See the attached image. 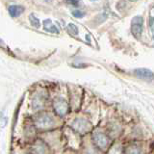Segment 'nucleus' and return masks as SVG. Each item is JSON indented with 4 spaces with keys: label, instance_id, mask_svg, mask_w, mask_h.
Returning <instances> with one entry per match:
<instances>
[{
    "label": "nucleus",
    "instance_id": "f257e3e1",
    "mask_svg": "<svg viewBox=\"0 0 154 154\" xmlns=\"http://www.w3.org/2000/svg\"><path fill=\"white\" fill-rule=\"evenodd\" d=\"M35 124L38 129L47 130L53 128L56 125V120L51 114L42 113L35 118Z\"/></svg>",
    "mask_w": 154,
    "mask_h": 154
},
{
    "label": "nucleus",
    "instance_id": "f03ea898",
    "mask_svg": "<svg viewBox=\"0 0 154 154\" xmlns=\"http://www.w3.org/2000/svg\"><path fill=\"white\" fill-rule=\"evenodd\" d=\"M53 107H54L55 112L57 115L61 116H65L67 113V110H69V105H67L66 101L64 98L61 97H57L53 101Z\"/></svg>",
    "mask_w": 154,
    "mask_h": 154
},
{
    "label": "nucleus",
    "instance_id": "7ed1b4c3",
    "mask_svg": "<svg viewBox=\"0 0 154 154\" xmlns=\"http://www.w3.org/2000/svg\"><path fill=\"white\" fill-rule=\"evenodd\" d=\"M72 128H73L75 131L84 134L86 132H88L90 128H91V124L88 120H86L85 119L78 118L76 119L73 123H72Z\"/></svg>",
    "mask_w": 154,
    "mask_h": 154
},
{
    "label": "nucleus",
    "instance_id": "20e7f679",
    "mask_svg": "<svg viewBox=\"0 0 154 154\" xmlns=\"http://www.w3.org/2000/svg\"><path fill=\"white\" fill-rule=\"evenodd\" d=\"M143 18L142 17H135L132 19L131 24V30L133 35L136 38H140L143 32Z\"/></svg>",
    "mask_w": 154,
    "mask_h": 154
},
{
    "label": "nucleus",
    "instance_id": "39448f33",
    "mask_svg": "<svg viewBox=\"0 0 154 154\" xmlns=\"http://www.w3.org/2000/svg\"><path fill=\"white\" fill-rule=\"evenodd\" d=\"M93 138H94L95 146L97 147H99L100 149H105L107 147L109 141L105 134H103L102 132H99V131H95V132H94Z\"/></svg>",
    "mask_w": 154,
    "mask_h": 154
},
{
    "label": "nucleus",
    "instance_id": "423d86ee",
    "mask_svg": "<svg viewBox=\"0 0 154 154\" xmlns=\"http://www.w3.org/2000/svg\"><path fill=\"white\" fill-rule=\"evenodd\" d=\"M134 74L138 78H141L143 80H152L154 78L153 72L147 69H137L134 70Z\"/></svg>",
    "mask_w": 154,
    "mask_h": 154
},
{
    "label": "nucleus",
    "instance_id": "0eeeda50",
    "mask_svg": "<svg viewBox=\"0 0 154 154\" xmlns=\"http://www.w3.org/2000/svg\"><path fill=\"white\" fill-rule=\"evenodd\" d=\"M46 101V96L43 94V93L41 94H38L35 95V97L33 99V106H34V109H41L45 106V103Z\"/></svg>",
    "mask_w": 154,
    "mask_h": 154
},
{
    "label": "nucleus",
    "instance_id": "6e6552de",
    "mask_svg": "<svg viewBox=\"0 0 154 154\" xmlns=\"http://www.w3.org/2000/svg\"><path fill=\"white\" fill-rule=\"evenodd\" d=\"M9 14L12 17H19L20 14L25 11V8L23 6H19V5H11L9 7Z\"/></svg>",
    "mask_w": 154,
    "mask_h": 154
},
{
    "label": "nucleus",
    "instance_id": "1a4fd4ad",
    "mask_svg": "<svg viewBox=\"0 0 154 154\" xmlns=\"http://www.w3.org/2000/svg\"><path fill=\"white\" fill-rule=\"evenodd\" d=\"M35 151L37 154H48V149L45 143L42 141H38L35 144Z\"/></svg>",
    "mask_w": 154,
    "mask_h": 154
},
{
    "label": "nucleus",
    "instance_id": "9d476101",
    "mask_svg": "<svg viewBox=\"0 0 154 154\" xmlns=\"http://www.w3.org/2000/svg\"><path fill=\"white\" fill-rule=\"evenodd\" d=\"M43 28L45 30H46L47 32H50V33H59V30L58 28L53 25V23L51 22L50 19H46V20L43 21Z\"/></svg>",
    "mask_w": 154,
    "mask_h": 154
},
{
    "label": "nucleus",
    "instance_id": "9b49d317",
    "mask_svg": "<svg viewBox=\"0 0 154 154\" xmlns=\"http://www.w3.org/2000/svg\"><path fill=\"white\" fill-rule=\"evenodd\" d=\"M126 154H141V148L137 146H130L126 149Z\"/></svg>",
    "mask_w": 154,
    "mask_h": 154
},
{
    "label": "nucleus",
    "instance_id": "f8f14e48",
    "mask_svg": "<svg viewBox=\"0 0 154 154\" xmlns=\"http://www.w3.org/2000/svg\"><path fill=\"white\" fill-rule=\"evenodd\" d=\"M29 19H30V21H31V24L34 26V27H36V28H38L41 26V23H40V20H38V18L36 17L34 14H32L30 17H29Z\"/></svg>",
    "mask_w": 154,
    "mask_h": 154
},
{
    "label": "nucleus",
    "instance_id": "ddd939ff",
    "mask_svg": "<svg viewBox=\"0 0 154 154\" xmlns=\"http://www.w3.org/2000/svg\"><path fill=\"white\" fill-rule=\"evenodd\" d=\"M67 30L71 34V35H77L78 34V28H77L74 24H69L67 25Z\"/></svg>",
    "mask_w": 154,
    "mask_h": 154
},
{
    "label": "nucleus",
    "instance_id": "4468645a",
    "mask_svg": "<svg viewBox=\"0 0 154 154\" xmlns=\"http://www.w3.org/2000/svg\"><path fill=\"white\" fill-rule=\"evenodd\" d=\"M109 154H122V148L119 146V144H115L109 151Z\"/></svg>",
    "mask_w": 154,
    "mask_h": 154
},
{
    "label": "nucleus",
    "instance_id": "2eb2a0df",
    "mask_svg": "<svg viewBox=\"0 0 154 154\" xmlns=\"http://www.w3.org/2000/svg\"><path fill=\"white\" fill-rule=\"evenodd\" d=\"M72 14H73V17H78V18H81L85 16V13L81 12V11H73L72 12Z\"/></svg>",
    "mask_w": 154,
    "mask_h": 154
},
{
    "label": "nucleus",
    "instance_id": "dca6fc26",
    "mask_svg": "<svg viewBox=\"0 0 154 154\" xmlns=\"http://www.w3.org/2000/svg\"><path fill=\"white\" fill-rule=\"evenodd\" d=\"M0 45H3V42L1 40H0Z\"/></svg>",
    "mask_w": 154,
    "mask_h": 154
}]
</instances>
